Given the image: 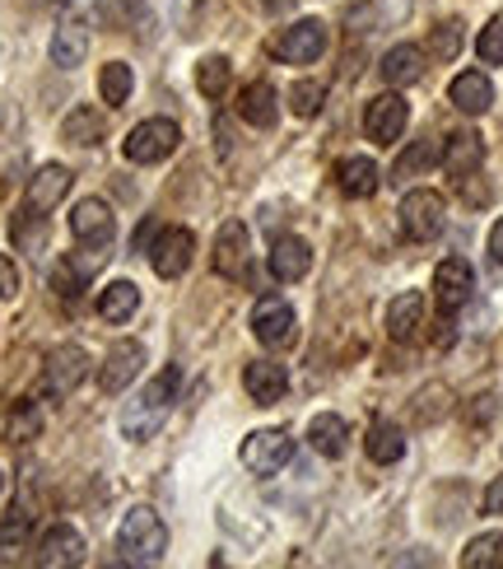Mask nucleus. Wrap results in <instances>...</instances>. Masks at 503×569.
Wrapping results in <instances>:
<instances>
[{
    "label": "nucleus",
    "instance_id": "2",
    "mask_svg": "<svg viewBox=\"0 0 503 569\" xmlns=\"http://www.w3.org/2000/svg\"><path fill=\"white\" fill-rule=\"evenodd\" d=\"M117 551H122L127 565H159L163 551H168V528H163V518L145 505H135L127 509L122 518V528H117Z\"/></svg>",
    "mask_w": 503,
    "mask_h": 569
},
{
    "label": "nucleus",
    "instance_id": "40",
    "mask_svg": "<svg viewBox=\"0 0 503 569\" xmlns=\"http://www.w3.org/2000/svg\"><path fill=\"white\" fill-rule=\"evenodd\" d=\"M475 57L485 66H503V19H490L481 38H475Z\"/></svg>",
    "mask_w": 503,
    "mask_h": 569
},
{
    "label": "nucleus",
    "instance_id": "19",
    "mask_svg": "<svg viewBox=\"0 0 503 569\" xmlns=\"http://www.w3.org/2000/svg\"><path fill=\"white\" fill-rule=\"evenodd\" d=\"M243 388L256 407H275V401L290 392V373H284V365H275V360H252L243 369Z\"/></svg>",
    "mask_w": 503,
    "mask_h": 569
},
{
    "label": "nucleus",
    "instance_id": "36",
    "mask_svg": "<svg viewBox=\"0 0 503 569\" xmlns=\"http://www.w3.org/2000/svg\"><path fill=\"white\" fill-rule=\"evenodd\" d=\"M462 565L466 569H485V565H503V532H485L475 537L471 547L462 551Z\"/></svg>",
    "mask_w": 503,
    "mask_h": 569
},
{
    "label": "nucleus",
    "instance_id": "31",
    "mask_svg": "<svg viewBox=\"0 0 503 569\" xmlns=\"http://www.w3.org/2000/svg\"><path fill=\"white\" fill-rule=\"evenodd\" d=\"M131 89H135V76H131L127 61H108V66L99 70V93H103L108 108H122V103L131 99Z\"/></svg>",
    "mask_w": 503,
    "mask_h": 569
},
{
    "label": "nucleus",
    "instance_id": "42",
    "mask_svg": "<svg viewBox=\"0 0 503 569\" xmlns=\"http://www.w3.org/2000/svg\"><path fill=\"white\" fill-rule=\"evenodd\" d=\"M19 295V271L6 252H0V299H14Z\"/></svg>",
    "mask_w": 503,
    "mask_h": 569
},
{
    "label": "nucleus",
    "instance_id": "17",
    "mask_svg": "<svg viewBox=\"0 0 503 569\" xmlns=\"http://www.w3.org/2000/svg\"><path fill=\"white\" fill-rule=\"evenodd\" d=\"M70 182H76V173L66 169V163H42V169L29 178V197H23V206H33V210H57L70 192Z\"/></svg>",
    "mask_w": 503,
    "mask_h": 569
},
{
    "label": "nucleus",
    "instance_id": "9",
    "mask_svg": "<svg viewBox=\"0 0 503 569\" xmlns=\"http://www.w3.org/2000/svg\"><path fill=\"white\" fill-rule=\"evenodd\" d=\"M252 331L261 346H290L294 341V308L284 295H261L252 303Z\"/></svg>",
    "mask_w": 503,
    "mask_h": 569
},
{
    "label": "nucleus",
    "instance_id": "39",
    "mask_svg": "<svg viewBox=\"0 0 503 569\" xmlns=\"http://www.w3.org/2000/svg\"><path fill=\"white\" fill-rule=\"evenodd\" d=\"M93 14H99L108 29H127V23L140 14V0H93Z\"/></svg>",
    "mask_w": 503,
    "mask_h": 569
},
{
    "label": "nucleus",
    "instance_id": "27",
    "mask_svg": "<svg viewBox=\"0 0 503 569\" xmlns=\"http://www.w3.org/2000/svg\"><path fill=\"white\" fill-rule=\"evenodd\" d=\"M308 443H313V453L322 458H345L350 448V425L341 416H313V425H308Z\"/></svg>",
    "mask_w": 503,
    "mask_h": 569
},
{
    "label": "nucleus",
    "instance_id": "7",
    "mask_svg": "<svg viewBox=\"0 0 503 569\" xmlns=\"http://www.w3.org/2000/svg\"><path fill=\"white\" fill-rule=\"evenodd\" d=\"M84 373H89L84 346L66 341V346H57L52 355H47V365H42V392L47 397H70V392L84 383Z\"/></svg>",
    "mask_w": 503,
    "mask_h": 569
},
{
    "label": "nucleus",
    "instance_id": "3",
    "mask_svg": "<svg viewBox=\"0 0 503 569\" xmlns=\"http://www.w3.org/2000/svg\"><path fill=\"white\" fill-rule=\"evenodd\" d=\"M396 224L411 243H429L439 239L443 224H447V206L439 192H429V187H415V192H405L401 206H396Z\"/></svg>",
    "mask_w": 503,
    "mask_h": 569
},
{
    "label": "nucleus",
    "instance_id": "28",
    "mask_svg": "<svg viewBox=\"0 0 503 569\" xmlns=\"http://www.w3.org/2000/svg\"><path fill=\"white\" fill-rule=\"evenodd\" d=\"M29 537H33V513H6L0 518V565H14L23 560V551H29Z\"/></svg>",
    "mask_w": 503,
    "mask_h": 569
},
{
    "label": "nucleus",
    "instance_id": "37",
    "mask_svg": "<svg viewBox=\"0 0 503 569\" xmlns=\"http://www.w3.org/2000/svg\"><path fill=\"white\" fill-rule=\"evenodd\" d=\"M322 103H326V84H318V80L290 84V112H294V117H318Z\"/></svg>",
    "mask_w": 503,
    "mask_h": 569
},
{
    "label": "nucleus",
    "instance_id": "20",
    "mask_svg": "<svg viewBox=\"0 0 503 569\" xmlns=\"http://www.w3.org/2000/svg\"><path fill=\"white\" fill-rule=\"evenodd\" d=\"M335 187H341L350 201H364V197H373L382 187V169L369 154H350V159L335 163Z\"/></svg>",
    "mask_w": 503,
    "mask_h": 569
},
{
    "label": "nucleus",
    "instance_id": "30",
    "mask_svg": "<svg viewBox=\"0 0 503 569\" xmlns=\"http://www.w3.org/2000/svg\"><path fill=\"white\" fill-rule=\"evenodd\" d=\"M61 136L70 140V146H99V140H103V112L89 108V103H80L76 112H66Z\"/></svg>",
    "mask_w": 503,
    "mask_h": 569
},
{
    "label": "nucleus",
    "instance_id": "45",
    "mask_svg": "<svg viewBox=\"0 0 503 569\" xmlns=\"http://www.w3.org/2000/svg\"><path fill=\"white\" fill-rule=\"evenodd\" d=\"M0 486H6V477H0Z\"/></svg>",
    "mask_w": 503,
    "mask_h": 569
},
{
    "label": "nucleus",
    "instance_id": "24",
    "mask_svg": "<svg viewBox=\"0 0 503 569\" xmlns=\"http://www.w3.org/2000/svg\"><path fill=\"white\" fill-rule=\"evenodd\" d=\"M308 271H313V248H308L303 239H280L275 248H271V276L280 280V284H294V280H303Z\"/></svg>",
    "mask_w": 503,
    "mask_h": 569
},
{
    "label": "nucleus",
    "instance_id": "41",
    "mask_svg": "<svg viewBox=\"0 0 503 569\" xmlns=\"http://www.w3.org/2000/svg\"><path fill=\"white\" fill-rule=\"evenodd\" d=\"M84 267L80 262H61L57 271H52V284H57V295L61 299H80V290H84Z\"/></svg>",
    "mask_w": 503,
    "mask_h": 569
},
{
    "label": "nucleus",
    "instance_id": "16",
    "mask_svg": "<svg viewBox=\"0 0 503 569\" xmlns=\"http://www.w3.org/2000/svg\"><path fill=\"white\" fill-rule=\"evenodd\" d=\"M238 117L256 131H271L280 122V93L271 80H252L243 93H238Z\"/></svg>",
    "mask_w": 503,
    "mask_h": 569
},
{
    "label": "nucleus",
    "instance_id": "14",
    "mask_svg": "<svg viewBox=\"0 0 503 569\" xmlns=\"http://www.w3.org/2000/svg\"><path fill=\"white\" fill-rule=\"evenodd\" d=\"M140 365H145V346L140 341H117L103 355V365H99V388L103 392H122L131 378H140Z\"/></svg>",
    "mask_w": 503,
    "mask_h": 569
},
{
    "label": "nucleus",
    "instance_id": "29",
    "mask_svg": "<svg viewBox=\"0 0 503 569\" xmlns=\"http://www.w3.org/2000/svg\"><path fill=\"white\" fill-rule=\"evenodd\" d=\"M364 453H369L378 467H392V462H401V458H405V435L396 430V425L378 420L373 430L364 435Z\"/></svg>",
    "mask_w": 503,
    "mask_h": 569
},
{
    "label": "nucleus",
    "instance_id": "22",
    "mask_svg": "<svg viewBox=\"0 0 503 569\" xmlns=\"http://www.w3.org/2000/svg\"><path fill=\"white\" fill-rule=\"evenodd\" d=\"M84 57H89V29H84V19L80 14H66L57 23V33H52V66L76 70V66H84Z\"/></svg>",
    "mask_w": 503,
    "mask_h": 569
},
{
    "label": "nucleus",
    "instance_id": "12",
    "mask_svg": "<svg viewBox=\"0 0 503 569\" xmlns=\"http://www.w3.org/2000/svg\"><path fill=\"white\" fill-rule=\"evenodd\" d=\"M70 233H76L80 248H108L112 233H117V220L99 197H89V201H80L76 210H70Z\"/></svg>",
    "mask_w": 503,
    "mask_h": 569
},
{
    "label": "nucleus",
    "instance_id": "15",
    "mask_svg": "<svg viewBox=\"0 0 503 569\" xmlns=\"http://www.w3.org/2000/svg\"><path fill=\"white\" fill-rule=\"evenodd\" d=\"M439 163H443L447 178H471V173L485 163V140H481V131H452V136L443 140Z\"/></svg>",
    "mask_w": 503,
    "mask_h": 569
},
{
    "label": "nucleus",
    "instance_id": "25",
    "mask_svg": "<svg viewBox=\"0 0 503 569\" xmlns=\"http://www.w3.org/2000/svg\"><path fill=\"white\" fill-rule=\"evenodd\" d=\"M382 80H388L392 89H405V84H415L420 76H424V47H415V42H401V47H392L388 57H382Z\"/></svg>",
    "mask_w": 503,
    "mask_h": 569
},
{
    "label": "nucleus",
    "instance_id": "23",
    "mask_svg": "<svg viewBox=\"0 0 503 569\" xmlns=\"http://www.w3.org/2000/svg\"><path fill=\"white\" fill-rule=\"evenodd\" d=\"M420 327H424V295H415V290L396 295V299L388 303V337L405 346V341L420 337Z\"/></svg>",
    "mask_w": 503,
    "mask_h": 569
},
{
    "label": "nucleus",
    "instance_id": "21",
    "mask_svg": "<svg viewBox=\"0 0 503 569\" xmlns=\"http://www.w3.org/2000/svg\"><path fill=\"white\" fill-rule=\"evenodd\" d=\"M447 99H452V108H457V112L481 117V112H490V108H494V84H490L485 70H462V76L452 80Z\"/></svg>",
    "mask_w": 503,
    "mask_h": 569
},
{
    "label": "nucleus",
    "instance_id": "18",
    "mask_svg": "<svg viewBox=\"0 0 503 569\" xmlns=\"http://www.w3.org/2000/svg\"><path fill=\"white\" fill-rule=\"evenodd\" d=\"M80 560H84V537L70 523H57V528L42 532V541H38V565L42 569H66V565H80Z\"/></svg>",
    "mask_w": 503,
    "mask_h": 569
},
{
    "label": "nucleus",
    "instance_id": "11",
    "mask_svg": "<svg viewBox=\"0 0 503 569\" xmlns=\"http://www.w3.org/2000/svg\"><path fill=\"white\" fill-rule=\"evenodd\" d=\"M191 257H197V233L191 229H163L154 239V248H150V267L163 280H178L191 267Z\"/></svg>",
    "mask_w": 503,
    "mask_h": 569
},
{
    "label": "nucleus",
    "instance_id": "26",
    "mask_svg": "<svg viewBox=\"0 0 503 569\" xmlns=\"http://www.w3.org/2000/svg\"><path fill=\"white\" fill-rule=\"evenodd\" d=\"M135 308H140V284H131V280L103 284V295H99V318H103V322L122 327V322L135 318Z\"/></svg>",
    "mask_w": 503,
    "mask_h": 569
},
{
    "label": "nucleus",
    "instance_id": "35",
    "mask_svg": "<svg viewBox=\"0 0 503 569\" xmlns=\"http://www.w3.org/2000/svg\"><path fill=\"white\" fill-rule=\"evenodd\" d=\"M229 57H205L201 66H197V89L205 93V99H220V93L229 89Z\"/></svg>",
    "mask_w": 503,
    "mask_h": 569
},
{
    "label": "nucleus",
    "instance_id": "4",
    "mask_svg": "<svg viewBox=\"0 0 503 569\" xmlns=\"http://www.w3.org/2000/svg\"><path fill=\"white\" fill-rule=\"evenodd\" d=\"M238 458H243L252 477H275V471L290 467L294 439H290V430H252L243 439V448H238Z\"/></svg>",
    "mask_w": 503,
    "mask_h": 569
},
{
    "label": "nucleus",
    "instance_id": "32",
    "mask_svg": "<svg viewBox=\"0 0 503 569\" xmlns=\"http://www.w3.org/2000/svg\"><path fill=\"white\" fill-rule=\"evenodd\" d=\"M38 430H42V411H38V401L19 397L14 407H10V416H6V439H10V443H29V439H38Z\"/></svg>",
    "mask_w": 503,
    "mask_h": 569
},
{
    "label": "nucleus",
    "instance_id": "5",
    "mask_svg": "<svg viewBox=\"0 0 503 569\" xmlns=\"http://www.w3.org/2000/svg\"><path fill=\"white\" fill-rule=\"evenodd\" d=\"M178 140H182L178 122H168V117H150V122L131 127V136L122 140V154L131 163H163L168 154L178 150Z\"/></svg>",
    "mask_w": 503,
    "mask_h": 569
},
{
    "label": "nucleus",
    "instance_id": "38",
    "mask_svg": "<svg viewBox=\"0 0 503 569\" xmlns=\"http://www.w3.org/2000/svg\"><path fill=\"white\" fill-rule=\"evenodd\" d=\"M429 52H434L439 61H457V52H462V23L457 19L439 23L434 38H429Z\"/></svg>",
    "mask_w": 503,
    "mask_h": 569
},
{
    "label": "nucleus",
    "instance_id": "10",
    "mask_svg": "<svg viewBox=\"0 0 503 569\" xmlns=\"http://www.w3.org/2000/svg\"><path fill=\"white\" fill-rule=\"evenodd\" d=\"M252 262V233L243 220H224L220 233H214V271L229 280H243Z\"/></svg>",
    "mask_w": 503,
    "mask_h": 569
},
{
    "label": "nucleus",
    "instance_id": "6",
    "mask_svg": "<svg viewBox=\"0 0 503 569\" xmlns=\"http://www.w3.org/2000/svg\"><path fill=\"white\" fill-rule=\"evenodd\" d=\"M271 52L280 61H290V66H308V61H318L326 52V23L322 19H299L290 23V29H280L271 38Z\"/></svg>",
    "mask_w": 503,
    "mask_h": 569
},
{
    "label": "nucleus",
    "instance_id": "43",
    "mask_svg": "<svg viewBox=\"0 0 503 569\" xmlns=\"http://www.w3.org/2000/svg\"><path fill=\"white\" fill-rule=\"evenodd\" d=\"M485 513H494V518H503V477L485 490Z\"/></svg>",
    "mask_w": 503,
    "mask_h": 569
},
{
    "label": "nucleus",
    "instance_id": "8",
    "mask_svg": "<svg viewBox=\"0 0 503 569\" xmlns=\"http://www.w3.org/2000/svg\"><path fill=\"white\" fill-rule=\"evenodd\" d=\"M405 122H411V103L401 99V93H378V99L364 108V136L373 140V146H396Z\"/></svg>",
    "mask_w": 503,
    "mask_h": 569
},
{
    "label": "nucleus",
    "instance_id": "34",
    "mask_svg": "<svg viewBox=\"0 0 503 569\" xmlns=\"http://www.w3.org/2000/svg\"><path fill=\"white\" fill-rule=\"evenodd\" d=\"M10 233H14V243L23 252H42V243H47V216H42V210H33V206H23V216L10 224Z\"/></svg>",
    "mask_w": 503,
    "mask_h": 569
},
{
    "label": "nucleus",
    "instance_id": "13",
    "mask_svg": "<svg viewBox=\"0 0 503 569\" xmlns=\"http://www.w3.org/2000/svg\"><path fill=\"white\" fill-rule=\"evenodd\" d=\"M471 290H475V271H471L466 257H447V262H439V271H434V299H439L443 313H457V308L471 299Z\"/></svg>",
    "mask_w": 503,
    "mask_h": 569
},
{
    "label": "nucleus",
    "instance_id": "44",
    "mask_svg": "<svg viewBox=\"0 0 503 569\" xmlns=\"http://www.w3.org/2000/svg\"><path fill=\"white\" fill-rule=\"evenodd\" d=\"M490 257L503 267V220H494V229H490Z\"/></svg>",
    "mask_w": 503,
    "mask_h": 569
},
{
    "label": "nucleus",
    "instance_id": "33",
    "mask_svg": "<svg viewBox=\"0 0 503 569\" xmlns=\"http://www.w3.org/2000/svg\"><path fill=\"white\" fill-rule=\"evenodd\" d=\"M439 154H443V150H439V140H415L411 150H401L392 178H396V182H411V178H420L424 169H434Z\"/></svg>",
    "mask_w": 503,
    "mask_h": 569
},
{
    "label": "nucleus",
    "instance_id": "1",
    "mask_svg": "<svg viewBox=\"0 0 503 569\" xmlns=\"http://www.w3.org/2000/svg\"><path fill=\"white\" fill-rule=\"evenodd\" d=\"M178 388H182V373L168 365L163 373H154L145 388H140L135 401H127V411H122V435L131 443H145L163 430V420L168 411H173V401H178Z\"/></svg>",
    "mask_w": 503,
    "mask_h": 569
}]
</instances>
